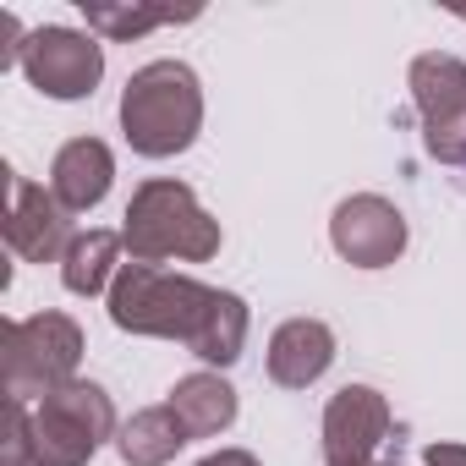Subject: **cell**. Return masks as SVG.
I'll return each instance as SVG.
<instances>
[{
	"label": "cell",
	"instance_id": "obj_1",
	"mask_svg": "<svg viewBox=\"0 0 466 466\" xmlns=\"http://www.w3.org/2000/svg\"><path fill=\"white\" fill-rule=\"evenodd\" d=\"M110 324L127 335L181 340L198 362L214 368H230L248 346V302L237 291H214L159 264H121L110 280Z\"/></svg>",
	"mask_w": 466,
	"mask_h": 466
},
{
	"label": "cell",
	"instance_id": "obj_2",
	"mask_svg": "<svg viewBox=\"0 0 466 466\" xmlns=\"http://www.w3.org/2000/svg\"><path fill=\"white\" fill-rule=\"evenodd\" d=\"M121 242L132 253V264H208L219 253V219L192 198L187 181L154 176L132 192L127 203V225H121Z\"/></svg>",
	"mask_w": 466,
	"mask_h": 466
},
{
	"label": "cell",
	"instance_id": "obj_3",
	"mask_svg": "<svg viewBox=\"0 0 466 466\" xmlns=\"http://www.w3.org/2000/svg\"><path fill=\"white\" fill-rule=\"evenodd\" d=\"M198 127H203V88L187 61H148L127 77L121 132H127L132 154L170 159V154L192 148Z\"/></svg>",
	"mask_w": 466,
	"mask_h": 466
},
{
	"label": "cell",
	"instance_id": "obj_4",
	"mask_svg": "<svg viewBox=\"0 0 466 466\" xmlns=\"http://www.w3.org/2000/svg\"><path fill=\"white\" fill-rule=\"evenodd\" d=\"M83 362V329L66 313H34L12 319L0 329V368H6V395L12 400H45L50 390L72 384Z\"/></svg>",
	"mask_w": 466,
	"mask_h": 466
},
{
	"label": "cell",
	"instance_id": "obj_5",
	"mask_svg": "<svg viewBox=\"0 0 466 466\" xmlns=\"http://www.w3.org/2000/svg\"><path fill=\"white\" fill-rule=\"evenodd\" d=\"M116 406L99 384L72 379L50 390L34 406V439H39V466H88L105 439H116Z\"/></svg>",
	"mask_w": 466,
	"mask_h": 466
},
{
	"label": "cell",
	"instance_id": "obj_6",
	"mask_svg": "<svg viewBox=\"0 0 466 466\" xmlns=\"http://www.w3.org/2000/svg\"><path fill=\"white\" fill-rule=\"evenodd\" d=\"M411 99L422 116L428 154L444 165H466V61L417 56L411 61Z\"/></svg>",
	"mask_w": 466,
	"mask_h": 466
},
{
	"label": "cell",
	"instance_id": "obj_7",
	"mask_svg": "<svg viewBox=\"0 0 466 466\" xmlns=\"http://www.w3.org/2000/svg\"><path fill=\"white\" fill-rule=\"evenodd\" d=\"M23 72L50 99H88L105 77V50L77 28H34L23 45Z\"/></svg>",
	"mask_w": 466,
	"mask_h": 466
},
{
	"label": "cell",
	"instance_id": "obj_8",
	"mask_svg": "<svg viewBox=\"0 0 466 466\" xmlns=\"http://www.w3.org/2000/svg\"><path fill=\"white\" fill-rule=\"evenodd\" d=\"M329 242L346 264L357 269H384L406 253V219L390 198L379 192H357V198H340L335 203V219H329Z\"/></svg>",
	"mask_w": 466,
	"mask_h": 466
},
{
	"label": "cell",
	"instance_id": "obj_9",
	"mask_svg": "<svg viewBox=\"0 0 466 466\" xmlns=\"http://www.w3.org/2000/svg\"><path fill=\"white\" fill-rule=\"evenodd\" d=\"M6 187H12V208H6V248L23 258V264H50V258H66L72 248V214L61 208L56 192L23 181L17 170H6Z\"/></svg>",
	"mask_w": 466,
	"mask_h": 466
},
{
	"label": "cell",
	"instance_id": "obj_10",
	"mask_svg": "<svg viewBox=\"0 0 466 466\" xmlns=\"http://www.w3.org/2000/svg\"><path fill=\"white\" fill-rule=\"evenodd\" d=\"M390 439V400L368 384H346L324 406V461L329 466H373V450Z\"/></svg>",
	"mask_w": 466,
	"mask_h": 466
},
{
	"label": "cell",
	"instance_id": "obj_11",
	"mask_svg": "<svg viewBox=\"0 0 466 466\" xmlns=\"http://www.w3.org/2000/svg\"><path fill=\"white\" fill-rule=\"evenodd\" d=\"M335 362V335L324 319H286L269 335V379L286 390H308L329 373Z\"/></svg>",
	"mask_w": 466,
	"mask_h": 466
},
{
	"label": "cell",
	"instance_id": "obj_12",
	"mask_svg": "<svg viewBox=\"0 0 466 466\" xmlns=\"http://www.w3.org/2000/svg\"><path fill=\"white\" fill-rule=\"evenodd\" d=\"M110 176H116L110 148H105L99 137H72V143H61V154H56V165H50V192L61 198L66 214H88V208L105 203Z\"/></svg>",
	"mask_w": 466,
	"mask_h": 466
},
{
	"label": "cell",
	"instance_id": "obj_13",
	"mask_svg": "<svg viewBox=\"0 0 466 466\" xmlns=\"http://www.w3.org/2000/svg\"><path fill=\"white\" fill-rule=\"evenodd\" d=\"M165 406L181 417V428L192 439H214V433H225L230 422H237V390H230L219 373H187V379H176V390H170Z\"/></svg>",
	"mask_w": 466,
	"mask_h": 466
},
{
	"label": "cell",
	"instance_id": "obj_14",
	"mask_svg": "<svg viewBox=\"0 0 466 466\" xmlns=\"http://www.w3.org/2000/svg\"><path fill=\"white\" fill-rule=\"evenodd\" d=\"M121 230H77L61 258V286L72 297H99L121 275Z\"/></svg>",
	"mask_w": 466,
	"mask_h": 466
},
{
	"label": "cell",
	"instance_id": "obj_15",
	"mask_svg": "<svg viewBox=\"0 0 466 466\" xmlns=\"http://www.w3.org/2000/svg\"><path fill=\"white\" fill-rule=\"evenodd\" d=\"M187 439H192V433L181 428V417H176L170 406H143L132 422H121L116 450H121L127 466H165V461H176V450H181Z\"/></svg>",
	"mask_w": 466,
	"mask_h": 466
},
{
	"label": "cell",
	"instance_id": "obj_16",
	"mask_svg": "<svg viewBox=\"0 0 466 466\" xmlns=\"http://www.w3.org/2000/svg\"><path fill=\"white\" fill-rule=\"evenodd\" d=\"M83 17H88V28L94 34H105V39H116V45H127V39H143L148 28H165V23H192L198 12H176V6H105V0H83Z\"/></svg>",
	"mask_w": 466,
	"mask_h": 466
},
{
	"label": "cell",
	"instance_id": "obj_17",
	"mask_svg": "<svg viewBox=\"0 0 466 466\" xmlns=\"http://www.w3.org/2000/svg\"><path fill=\"white\" fill-rule=\"evenodd\" d=\"M6 466H39V439H34V411L23 400H6Z\"/></svg>",
	"mask_w": 466,
	"mask_h": 466
},
{
	"label": "cell",
	"instance_id": "obj_18",
	"mask_svg": "<svg viewBox=\"0 0 466 466\" xmlns=\"http://www.w3.org/2000/svg\"><path fill=\"white\" fill-rule=\"evenodd\" d=\"M428 466H466V444H428Z\"/></svg>",
	"mask_w": 466,
	"mask_h": 466
},
{
	"label": "cell",
	"instance_id": "obj_19",
	"mask_svg": "<svg viewBox=\"0 0 466 466\" xmlns=\"http://www.w3.org/2000/svg\"><path fill=\"white\" fill-rule=\"evenodd\" d=\"M198 466H258V455H248V450H214V455H203Z\"/></svg>",
	"mask_w": 466,
	"mask_h": 466
},
{
	"label": "cell",
	"instance_id": "obj_20",
	"mask_svg": "<svg viewBox=\"0 0 466 466\" xmlns=\"http://www.w3.org/2000/svg\"><path fill=\"white\" fill-rule=\"evenodd\" d=\"M384 466H395V461H384Z\"/></svg>",
	"mask_w": 466,
	"mask_h": 466
},
{
	"label": "cell",
	"instance_id": "obj_21",
	"mask_svg": "<svg viewBox=\"0 0 466 466\" xmlns=\"http://www.w3.org/2000/svg\"><path fill=\"white\" fill-rule=\"evenodd\" d=\"M373 466H379V461H373Z\"/></svg>",
	"mask_w": 466,
	"mask_h": 466
}]
</instances>
